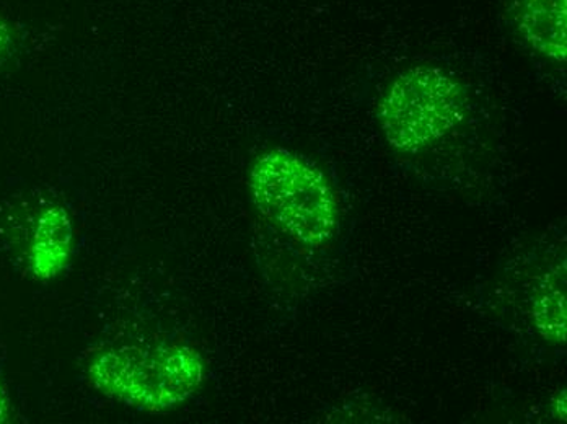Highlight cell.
<instances>
[{
	"label": "cell",
	"instance_id": "6da1fadb",
	"mask_svg": "<svg viewBox=\"0 0 567 424\" xmlns=\"http://www.w3.org/2000/svg\"><path fill=\"white\" fill-rule=\"evenodd\" d=\"M248 186L258 211L297 242L323 247L340 232L337 193L303 155L266 151L251 165Z\"/></svg>",
	"mask_w": 567,
	"mask_h": 424
},
{
	"label": "cell",
	"instance_id": "7a4b0ae2",
	"mask_svg": "<svg viewBox=\"0 0 567 424\" xmlns=\"http://www.w3.org/2000/svg\"><path fill=\"white\" fill-rule=\"evenodd\" d=\"M204 374L206 364L198 351L182 344L110 348L89 368L96 391L147 412L186 402L203 384Z\"/></svg>",
	"mask_w": 567,
	"mask_h": 424
},
{
	"label": "cell",
	"instance_id": "3957f363",
	"mask_svg": "<svg viewBox=\"0 0 567 424\" xmlns=\"http://www.w3.org/2000/svg\"><path fill=\"white\" fill-rule=\"evenodd\" d=\"M465 105V91L454 75L434 65H414L390 84L379 122L393 149L414 154L454 131Z\"/></svg>",
	"mask_w": 567,
	"mask_h": 424
},
{
	"label": "cell",
	"instance_id": "277c9868",
	"mask_svg": "<svg viewBox=\"0 0 567 424\" xmlns=\"http://www.w3.org/2000/svg\"><path fill=\"white\" fill-rule=\"evenodd\" d=\"M524 40L542 56L566 62L567 0H507Z\"/></svg>",
	"mask_w": 567,
	"mask_h": 424
},
{
	"label": "cell",
	"instance_id": "5b68a950",
	"mask_svg": "<svg viewBox=\"0 0 567 424\" xmlns=\"http://www.w3.org/2000/svg\"><path fill=\"white\" fill-rule=\"evenodd\" d=\"M71 219L64 208L53 206L41 214L30 248L31 271L37 278L53 279L68 267L72 255Z\"/></svg>",
	"mask_w": 567,
	"mask_h": 424
},
{
	"label": "cell",
	"instance_id": "8992f818",
	"mask_svg": "<svg viewBox=\"0 0 567 424\" xmlns=\"http://www.w3.org/2000/svg\"><path fill=\"white\" fill-rule=\"evenodd\" d=\"M535 329L543 340L553 344L566 341V276L565 270H556L542 279L535 289L532 302Z\"/></svg>",
	"mask_w": 567,
	"mask_h": 424
},
{
	"label": "cell",
	"instance_id": "52a82bcc",
	"mask_svg": "<svg viewBox=\"0 0 567 424\" xmlns=\"http://www.w3.org/2000/svg\"><path fill=\"white\" fill-rule=\"evenodd\" d=\"M13 53V34L9 23L0 17V65L9 61Z\"/></svg>",
	"mask_w": 567,
	"mask_h": 424
},
{
	"label": "cell",
	"instance_id": "ba28073f",
	"mask_svg": "<svg viewBox=\"0 0 567 424\" xmlns=\"http://www.w3.org/2000/svg\"><path fill=\"white\" fill-rule=\"evenodd\" d=\"M551 413L558 422H566V391L556 392L551 400Z\"/></svg>",
	"mask_w": 567,
	"mask_h": 424
},
{
	"label": "cell",
	"instance_id": "9c48e42d",
	"mask_svg": "<svg viewBox=\"0 0 567 424\" xmlns=\"http://www.w3.org/2000/svg\"><path fill=\"white\" fill-rule=\"evenodd\" d=\"M10 413V400L7 395L6 387L0 382V423H6L9 420Z\"/></svg>",
	"mask_w": 567,
	"mask_h": 424
}]
</instances>
